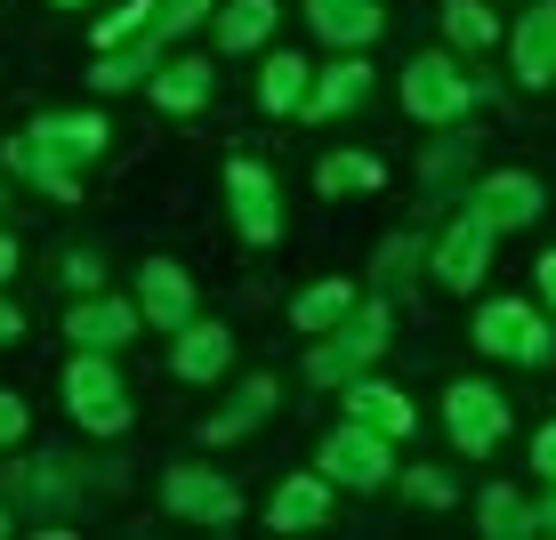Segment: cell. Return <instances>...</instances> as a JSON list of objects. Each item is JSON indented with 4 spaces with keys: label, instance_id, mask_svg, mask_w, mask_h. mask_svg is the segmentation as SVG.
<instances>
[{
    "label": "cell",
    "instance_id": "obj_27",
    "mask_svg": "<svg viewBox=\"0 0 556 540\" xmlns=\"http://www.w3.org/2000/svg\"><path fill=\"white\" fill-rule=\"evenodd\" d=\"M266 33H275V0H226V9H218V49L226 56L258 49Z\"/></svg>",
    "mask_w": 556,
    "mask_h": 540
},
{
    "label": "cell",
    "instance_id": "obj_5",
    "mask_svg": "<svg viewBox=\"0 0 556 540\" xmlns=\"http://www.w3.org/2000/svg\"><path fill=\"white\" fill-rule=\"evenodd\" d=\"M476 347H484V355H501V363H548V355H556L541 306H525V299H492L484 315H476Z\"/></svg>",
    "mask_w": 556,
    "mask_h": 540
},
{
    "label": "cell",
    "instance_id": "obj_28",
    "mask_svg": "<svg viewBox=\"0 0 556 540\" xmlns=\"http://www.w3.org/2000/svg\"><path fill=\"white\" fill-rule=\"evenodd\" d=\"M476 525H484L492 540H525L532 532V500L516 485H484V500H476Z\"/></svg>",
    "mask_w": 556,
    "mask_h": 540
},
{
    "label": "cell",
    "instance_id": "obj_34",
    "mask_svg": "<svg viewBox=\"0 0 556 540\" xmlns=\"http://www.w3.org/2000/svg\"><path fill=\"white\" fill-rule=\"evenodd\" d=\"M25 428H33V412H25V403H16L9 388H0V443H16Z\"/></svg>",
    "mask_w": 556,
    "mask_h": 540
},
{
    "label": "cell",
    "instance_id": "obj_32",
    "mask_svg": "<svg viewBox=\"0 0 556 540\" xmlns=\"http://www.w3.org/2000/svg\"><path fill=\"white\" fill-rule=\"evenodd\" d=\"M404 492L419 500V508H452V476H444V468H412Z\"/></svg>",
    "mask_w": 556,
    "mask_h": 540
},
{
    "label": "cell",
    "instance_id": "obj_15",
    "mask_svg": "<svg viewBox=\"0 0 556 540\" xmlns=\"http://www.w3.org/2000/svg\"><path fill=\"white\" fill-rule=\"evenodd\" d=\"M331 525V476H282V492L266 500V532H315Z\"/></svg>",
    "mask_w": 556,
    "mask_h": 540
},
{
    "label": "cell",
    "instance_id": "obj_13",
    "mask_svg": "<svg viewBox=\"0 0 556 540\" xmlns=\"http://www.w3.org/2000/svg\"><path fill=\"white\" fill-rule=\"evenodd\" d=\"M306 25L331 49H371L379 25H388V9H379V0H306Z\"/></svg>",
    "mask_w": 556,
    "mask_h": 540
},
{
    "label": "cell",
    "instance_id": "obj_40",
    "mask_svg": "<svg viewBox=\"0 0 556 540\" xmlns=\"http://www.w3.org/2000/svg\"><path fill=\"white\" fill-rule=\"evenodd\" d=\"M0 532H16V525H9V508H0Z\"/></svg>",
    "mask_w": 556,
    "mask_h": 540
},
{
    "label": "cell",
    "instance_id": "obj_29",
    "mask_svg": "<svg viewBox=\"0 0 556 540\" xmlns=\"http://www.w3.org/2000/svg\"><path fill=\"white\" fill-rule=\"evenodd\" d=\"M444 33H452V49H492L501 41V16L484 0H444Z\"/></svg>",
    "mask_w": 556,
    "mask_h": 540
},
{
    "label": "cell",
    "instance_id": "obj_37",
    "mask_svg": "<svg viewBox=\"0 0 556 540\" xmlns=\"http://www.w3.org/2000/svg\"><path fill=\"white\" fill-rule=\"evenodd\" d=\"M532 275H541V299L556 306V250H548V259H541V266H532Z\"/></svg>",
    "mask_w": 556,
    "mask_h": 540
},
{
    "label": "cell",
    "instance_id": "obj_9",
    "mask_svg": "<svg viewBox=\"0 0 556 540\" xmlns=\"http://www.w3.org/2000/svg\"><path fill=\"white\" fill-rule=\"evenodd\" d=\"M226 194H235V235L266 250V242H282V194H275V178L242 153V162H226Z\"/></svg>",
    "mask_w": 556,
    "mask_h": 540
},
{
    "label": "cell",
    "instance_id": "obj_17",
    "mask_svg": "<svg viewBox=\"0 0 556 540\" xmlns=\"http://www.w3.org/2000/svg\"><path fill=\"white\" fill-rule=\"evenodd\" d=\"M348 419H363V428H379V436H412L419 428V412L404 403V388H388V379H348Z\"/></svg>",
    "mask_w": 556,
    "mask_h": 540
},
{
    "label": "cell",
    "instance_id": "obj_14",
    "mask_svg": "<svg viewBox=\"0 0 556 540\" xmlns=\"http://www.w3.org/2000/svg\"><path fill=\"white\" fill-rule=\"evenodd\" d=\"M476 210L492 218V235L532 226V218H541V178H532V169H492V178L476 186Z\"/></svg>",
    "mask_w": 556,
    "mask_h": 540
},
{
    "label": "cell",
    "instance_id": "obj_30",
    "mask_svg": "<svg viewBox=\"0 0 556 540\" xmlns=\"http://www.w3.org/2000/svg\"><path fill=\"white\" fill-rule=\"evenodd\" d=\"M153 9H162V0H122L113 16H98V33H89V41H98V49H122V41H138V33L153 25Z\"/></svg>",
    "mask_w": 556,
    "mask_h": 540
},
{
    "label": "cell",
    "instance_id": "obj_18",
    "mask_svg": "<svg viewBox=\"0 0 556 540\" xmlns=\"http://www.w3.org/2000/svg\"><path fill=\"white\" fill-rule=\"evenodd\" d=\"M33 138L56 146L73 169H81V162H98V153L113 146V129H105V113H41V122H33Z\"/></svg>",
    "mask_w": 556,
    "mask_h": 540
},
{
    "label": "cell",
    "instance_id": "obj_25",
    "mask_svg": "<svg viewBox=\"0 0 556 540\" xmlns=\"http://www.w3.org/2000/svg\"><path fill=\"white\" fill-rule=\"evenodd\" d=\"M315 186L323 194H371V186H388V162H379V153H323Z\"/></svg>",
    "mask_w": 556,
    "mask_h": 540
},
{
    "label": "cell",
    "instance_id": "obj_23",
    "mask_svg": "<svg viewBox=\"0 0 556 540\" xmlns=\"http://www.w3.org/2000/svg\"><path fill=\"white\" fill-rule=\"evenodd\" d=\"M266 412H275V379L258 372L251 388H242L235 403H226V412H210V419H202V443H235V436H251Z\"/></svg>",
    "mask_w": 556,
    "mask_h": 540
},
{
    "label": "cell",
    "instance_id": "obj_22",
    "mask_svg": "<svg viewBox=\"0 0 556 540\" xmlns=\"http://www.w3.org/2000/svg\"><path fill=\"white\" fill-rule=\"evenodd\" d=\"M146 98L162 105V113H202V105H210V65H202V56L153 65V73H146Z\"/></svg>",
    "mask_w": 556,
    "mask_h": 540
},
{
    "label": "cell",
    "instance_id": "obj_33",
    "mask_svg": "<svg viewBox=\"0 0 556 540\" xmlns=\"http://www.w3.org/2000/svg\"><path fill=\"white\" fill-rule=\"evenodd\" d=\"M65 282H73V291L89 299V291H98V282H105V266L89 259V250H73V259H65Z\"/></svg>",
    "mask_w": 556,
    "mask_h": 540
},
{
    "label": "cell",
    "instance_id": "obj_11",
    "mask_svg": "<svg viewBox=\"0 0 556 540\" xmlns=\"http://www.w3.org/2000/svg\"><path fill=\"white\" fill-rule=\"evenodd\" d=\"M138 323H146L138 299H98V291H89V299L65 315V339H73V347H98V355H122V347L138 339Z\"/></svg>",
    "mask_w": 556,
    "mask_h": 540
},
{
    "label": "cell",
    "instance_id": "obj_10",
    "mask_svg": "<svg viewBox=\"0 0 556 540\" xmlns=\"http://www.w3.org/2000/svg\"><path fill=\"white\" fill-rule=\"evenodd\" d=\"M138 315L153 331H186V323H194V275H186L178 259H146L138 266Z\"/></svg>",
    "mask_w": 556,
    "mask_h": 540
},
{
    "label": "cell",
    "instance_id": "obj_39",
    "mask_svg": "<svg viewBox=\"0 0 556 540\" xmlns=\"http://www.w3.org/2000/svg\"><path fill=\"white\" fill-rule=\"evenodd\" d=\"M9 275H16V242L0 235V282H9Z\"/></svg>",
    "mask_w": 556,
    "mask_h": 540
},
{
    "label": "cell",
    "instance_id": "obj_21",
    "mask_svg": "<svg viewBox=\"0 0 556 540\" xmlns=\"http://www.w3.org/2000/svg\"><path fill=\"white\" fill-rule=\"evenodd\" d=\"M153 65H162V33L146 25L138 41H122V49H98V73H89V81H98L105 98H122V89H138Z\"/></svg>",
    "mask_w": 556,
    "mask_h": 540
},
{
    "label": "cell",
    "instance_id": "obj_2",
    "mask_svg": "<svg viewBox=\"0 0 556 540\" xmlns=\"http://www.w3.org/2000/svg\"><path fill=\"white\" fill-rule=\"evenodd\" d=\"M65 412L81 419L89 436H122L129 419H138V403H129L122 372H113V355H98V347H81V355L65 363Z\"/></svg>",
    "mask_w": 556,
    "mask_h": 540
},
{
    "label": "cell",
    "instance_id": "obj_3",
    "mask_svg": "<svg viewBox=\"0 0 556 540\" xmlns=\"http://www.w3.org/2000/svg\"><path fill=\"white\" fill-rule=\"evenodd\" d=\"M476 98H484V81H468L452 56H412V65H404V113H412V122H435V129H444V122H459Z\"/></svg>",
    "mask_w": 556,
    "mask_h": 540
},
{
    "label": "cell",
    "instance_id": "obj_12",
    "mask_svg": "<svg viewBox=\"0 0 556 540\" xmlns=\"http://www.w3.org/2000/svg\"><path fill=\"white\" fill-rule=\"evenodd\" d=\"M178 347H169V372L186 379V388H210V379L226 372V363H235V331H226V323H186V331H169Z\"/></svg>",
    "mask_w": 556,
    "mask_h": 540
},
{
    "label": "cell",
    "instance_id": "obj_6",
    "mask_svg": "<svg viewBox=\"0 0 556 540\" xmlns=\"http://www.w3.org/2000/svg\"><path fill=\"white\" fill-rule=\"evenodd\" d=\"M162 508L169 516H186V525H235L242 516V485L235 476H218V468H169L162 476Z\"/></svg>",
    "mask_w": 556,
    "mask_h": 540
},
{
    "label": "cell",
    "instance_id": "obj_8",
    "mask_svg": "<svg viewBox=\"0 0 556 540\" xmlns=\"http://www.w3.org/2000/svg\"><path fill=\"white\" fill-rule=\"evenodd\" d=\"M428 266H435V282H444V291H476V282L492 275V218L468 202V210L444 226V242H435Z\"/></svg>",
    "mask_w": 556,
    "mask_h": 540
},
{
    "label": "cell",
    "instance_id": "obj_26",
    "mask_svg": "<svg viewBox=\"0 0 556 540\" xmlns=\"http://www.w3.org/2000/svg\"><path fill=\"white\" fill-rule=\"evenodd\" d=\"M348 306H355V282H315V291H299L291 299V323H299V331L306 339H323V331H331V323H348Z\"/></svg>",
    "mask_w": 556,
    "mask_h": 540
},
{
    "label": "cell",
    "instance_id": "obj_19",
    "mask_svg": "<svg viewBox=\"0 0 556 540\" xmlns=\"http://www.w3.org/2000/svg\"><path fill=\"white\" fill-rule=\"evenodd\" d=\"M9 169H16V178H33L41 194H56V202H73V194H81V169H73L56 146H41L33 129H25V138H9Z\"/></svg>",
    "mask_w": 556,
    "mask_h": 540
},
{
    "label": "cell",
    "instance_id": "obj_36",
    "mask_svg": "<svg viewBox=\"0 0 556 540\" xmlns=\"http://www.w3.org/2000/svg\"><path fill=\"white\" fill-rule=\"evenodd\" d=\"M532 532H556V485H548V500L532 508Z\"/></svg>",
    "mask_w": 556,
    "mask_h": 540
},
{
    "label": "cell",
    "instance_id": "obj_1",
    "mask_svg": "<svg viewBox=\"0 0 556 540\" xmlns=\"http://www.w3.org/2000/svg\"><path fill=\"white\" fill-rule=\"evenodd\" d=\"M388 331H395L388 299H355L348 323H331L323 347H306V379H315V388H348L355 372H371V363L388 355Z\"/></svg>",
    "mask_w": 556,
    "mask_h": 540
},
{
    "label": "cell",
    "instance_id": "obj_7",
    "mask_svg": "<svg viewBox=\"0 0 556 540\" xmlns=\"http://www.w3.org/2000/svg\"><path fill=\"white\" fill-rule=\"evenodd\" d=\"M444 428H452V443L468 460H484L492 443L508 436V395L501 388H484V379H452V395H444Z\"/></svg>",
    "mask_w": 556,
    "mask_h": 540
},
{
    "label": "cell",
    "instance_id": "obj_24",
    "mask_svg": "<svg viewBox=\"0 0 556 540\" xmlns=\"http://www.w3.org/2000/svg\"><path fill=\"white\" fill-rule=\"evenodd\" d=\"M306 89H315V73H306V56H266V73H258V105L266 113H299L306 105Z\"/></svg>",
    "mask_w": 556,
    "mask_h": 540
},
{
    "label": "cell",
    "instance_id": "obj_38",
    "mask_svg": "<svg viewBox=\"0 0 556 540\" xmlns=\"http://www.w3.org/2000/svg\"><path fill=\"white\" fill-rule=\"evenodd\" d=\"M16 331H25V315H16V306H9V299H0V347H9Z\"/></svg>",
    "mask_w": 556,
    "mask_h": 540
},
{
    "label": "cell",
    "instance_id": "obj_4",
    "mask_svg": "<svg viewBox=\"0 0 556 540\" xmlns=\"http://www.w3.org/2000/svg\"><path fill=\"white\" fill-rule=\"evenodd\" d=\"M388 443H395V436H379V428H363V419H348V428L323 436V476H331L339 492H379V485L395 476Z\"/></svg>",
    "mask_w": 556,
    "mask_h": 540
},
{
    "label": "cell",
    "instance_id": "obj_35",
    "mask_svg": "<svg viewBox=\"0 0 556 540\" xmlns=\"http://www.w3.org/2000/svg\"><path fill=\"white\" fill-rule=\"evenodd\" d=\"M532 468H541V476H548V485H556V419H548V428H541V436H532Z\"/></svg>",
    "mask_w": 556,
    "mask_h": 540
},
{
    "label": "cell",
    "instance_id": "obj_41",
    "mask_svg": "<svg viewBox=\"0 0 556 540\" xmlns=\"http://www.w3.org/2000/svg\"><path fill=\"white\" fill-rule=\"evenodd\" d=\"M56 9H81V0H56Z\"/></svg>",
    "mask_w": 556,
    "mask_h": 540
},
{
    "label": "cell",
    "instance_id": "obj_20",
    "mask_svg": "<svg viewBox=\"0 0 556 540\" xmlns=\"http://www.w3.org/2000/svg\"><path fill=\"white\" fill-rule=\"evenodd\" d=\"M363 98H371V65H363V56L348 49V65H331V73H323V81L315 89H306V122H339V113H355Z\"/></svg>",
    "mask_w": 556,
    "mask_h": 540
},
{
    "label": "cell",
    "instance_id": "obj_31",
    "mask_svg": "<svg viewBox=\"0 0 556 540\" xmlns=\"http://www.w3.org/2000/svg\"><path fill=\"white\" fill-rule=\"evenodd\" d=\"M202 16H218V0H162V9H153V33H162V41H178V33H194Z\"/></svg>",
    "mask_w": 556,
    "mask_h": 540
},
{
    "label": "cell",
    "instance_id": "obj_16",
    "mask_svg": "<svg viewBox=\"0 0 556 540\" xmlns=\"http://www.w3.org/2000/svg\"><path fill=\"white\" fill-rule=\"evenodd\" d=\"M516 81L525 89H548L556 81V0L516 16Z\"/></svg>",
    "mask_w": 556,
    "mask_h": 540
}]
</instances>
